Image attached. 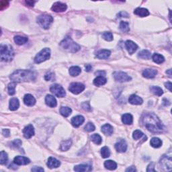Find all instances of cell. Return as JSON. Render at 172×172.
<instances>
[{
	"label": "cell",
	"mask_w": 172,
	"mask_h": 172,
	"mask_svg": "<svg viewBox=\"0 0 172 172\" xmlns=\"http://www.w3.org/2000/svg\"><path fill=\"white\" fill-rule=\"evenodd\" d=\"M142 122L146 129L153 133H161L163 130V125L159 118L153 113H146L142 116Z\"/></svg>",
	"instance_id": "obj_1"
},
{
	"label": "cell",
	"mask_w": 172,
	"mask_h": 172,
	"mask_svg": "<svg viewBox=\"0 0 172 172\" xmlns=\"http://www.w3.org/2000/svg\"><path fill=\"white\" fill-rule=\"evenodd\" d=\"M36 74L30 70H17L10 75V79L15 83L28 82L36 79Z\"/></svg>",
	"instance_id": "obj_2"
},
{
	"label": "cell",
	"mask_w": 172,
	"mask_h": 172,
	"mask_svg": "<svg viewBox=\"0 0 172 172\" xmlns=\"http://www.w3.org/2000/svg\"><path fill=\"white\" fill-rule=\"evenodd\" d=\"M60 46L63 48L64 50H67L70 52H76L79 50L80 46L77 43L74 42L72 39L69 36L64 38L60 43Z\"/></svg>",
	"instance_id": "obj_3"
},
{
	"label": "cell",
	"mask_w": 172,
	"mask_h": 172,
	"mask_svg": "<svg viewBox=\"0 0 172 172\" xmlns=\"http://www.w3.org/2000/svg\"><path fill=\"white\" fill-rule=\"evenodd\" d=\"M0 54H1V59L2 61L9 62L13 59L14 52L10 45L1 44L0 46Z\"/></svg>",
	"instance_id": "obj_4"
},
{
	"label": "cell",
	"mask_w": 172,
	"mask_h": 172,
	"mask_svg": "<svg viewBox=\"0 0 172 172\" xmlns=\"http://www.w3.org/2000/svg\"><path fill=\"white\" fill-rule=\"evenodd\" d=\"M37 22L41 27L44 29H48L49 28L50 24L53 22V18L51 15L43 14L38 16L36 19Z\"/></svg>",
	"instance_id": "obj_5"
},
{
	"label": "cell",
	"mask_w": 172,
	"mask_h": 172,
	"mask_svg": "<svg viewBox=\"0 0 172 172\" xmlns=\"http://www.w3.org/2000/svg\"><path fill=\"white\" fill-rule=\"evenodd\" d=\"M50 50L48 48H43L41 50L38 54H36L34 58V62L37 64L41 63V62L45 61L50 58Z\"/></svg>",
	"instance_id": "obj_6"
},
{
	"label": "cell",
	"mask_w": 172,
	"mask_h": 172,
	"mask_svg": "<svg viewBox=\"0 0 172 172\" xmlns=\"http://www.w3.org/2000/svg\"><path fill=\"white\" fill-rule=\"evenodd\" d=\"M50 91L58 97H63L65 96L66 92L61 85L58 84H54L50 88Z\"/></svg>",
	"instance_id": "obj_7"
},
{
	"label": "cell",
	"mask_w": 172,
	"mask_h": 172,
	"mask_svg": "<svg viewBox=\"0 0 172 172\" xmlns=\"http://www.w3.org/2000/svg\"><path fill=\"white\" fill-rule=\"evenodd\" d=\"M85 89V85L81 83H72L69 87V90L74 94H79Z\"/></svg>",
	"instance_id": "obj_8"
},
{
	"label": "cell",
	"mask_w": 172,
	"mask_h": 172,
	"mask_svg": "<svg viewBox=\"0 0 172 172\" xmlns=\"http://www.w3.org/2000/svg\"><path fill=\"white\" fill-rule=\"evenodd\" d=\"M114 77L116 81L118 82H126L129 81L131 80V77L130 76L127 75L126 73L122 71L115 72L114 73Z\"/></svg>",
	"instance_id": "obj_9"
},
{
	"label": "cell",
	"mask_w": 172,
	"mask_h": 172,
	"mask_svg": "<svg viewBox=\"0 0 172 172\" xmlns=\"http://www.w3.org/2000/svg\"><path fill=\"white\" fill-rule=\"evenodd\" d=\"M67 8V5L65 3H61V2H56L54 3L51 7V9L53 11L55 12H63V11H66V9Z\"/></svg>",
	"instance_id": "obj_10"
},
{
	"label": "cell",
	"mask_w": 172,
	"mask_h": 172,
	"mask_svg": "<svg viewBox=\"0 0 172 172\" xmlns=\"http://www.w3.org/2000/svg\"><path fill=\"white\" fill-rule=\"evenodd\" d=\"M13 163L17 165H26L30 163V160L23 156H17L14 158Z\"/></svg>",
	"instance_id": "obj_11"
},
{
	"label": "cell",
	"mask_w": 172,
	"mask_h": 172,
	"mask_svg": "<svg viewBox=\"0 0 172 172\" xmlns=\"http://www.w3.org/2000/svg\"><path fill=\"white\" fill-rule=\"evenodd\" d=\"M125 46H126V49L129 52V54H133L134 52H136V50H137L138 48L137 44L131 40H127L126 42H125Z\"/></svg>",
	"instance_id": "obj_12"
},
{
	"label": "cell",
	"mask_w": 172,
	"mask_h": 172,
	"mask_svg": "<svg viewBox=\"0 0 172 172\" xmlns=\"http://www.w3.org/2000/svg\"><path fill=\"white\" fill-rule=\"evenodd\" d=\"M115 148L119 153H124L127 149V144L124 140L121 139L115 144Z\"/></svg>",
	"instance_id": "obj_13"
},
{
	"label": "cell",
	"mask_w": 172,
	"mask_h": 172,
	"mask_svg": "<svg viewBox=\"0 0 172 172\" xmlns=\"http://www.w3.org/2000/svg\"><path fill=\"white\" fill-rule=\"evenodd\" d=\"M24 136L26 138H30L34 134V129L32 124H29L23 130Z\"/></svg>",
	"instance_id": "obj_14"
},
{
	"label": "cell",
	"mask_w": 172,
	"mask_h": 172,
	"mask_svg": "<svg viewBox=\"0 0 172 172\" xmlns=\"http://www.w3.org/2000/svg\"><path fill=\"white\" fill-rule=\"evenodd\" d=\"M161 165L163 166L162 167H165V170H171V157H162L160 161Z\"/></svg>",
	"instance_id": "obj_15"
},
{
	"label": "cell",
	"mask_w": 172,
	"mask_h": 172,
	"mask_svg": "<svg viewBox=\"0 0 172 172\" xmlns=\"http://www.w3.org/2000/svg\"><path fill=\"white\" fill-rule=\"evenodd\" d=\"M157 74V70L153 69H144L143 72H142V75H143V77L147 78V79H152V78H154Z\"/></svg>",
	"instance_id": "obj_16"
},
{
	"label": "cell",
	"mask_w": 172,
	"mask_h": 172,
	"mask_svg": "<svg viewBox=\"0 0 172 172\" xmlns=\"http://www.w3.org/2000/svg\"><path fill=\"white\" fill-rule=\"evenodd\" d=\"M128 101L129 103H131V104L133 105H140L142 104V102H143V100L141 97L138 96L135 94H132L129 97L128 99Z\"/></svg>",
	"instance_id": "obj_17"
},
{
	"label": "cell",
	"mask_w": 172,
	"mask_h": 172,
	"mask_svg": "<svg viewBox=\"0 0 172 172\" xmlns=\"http://www.w3.org/2000/svg\"><path fill=\"white\" fill-rule=\"evenodd\" d=\"M85 121V118L82 116H77L71 119V124L74 127H79L83 124Z\"/></svg>",
	"instance_id": "obj_18"
},
{
	"label": "cell",
	"mask_w": 172,
	"mask_h": 172,
	"mask_svg": "<svg viewBox=\"0 0 172 172\" xmlns=\"http://www.w3.org/2000/svg\"><path fill=\"white\" fill-rule=\"evenodd\" d=\"M45 102H46V104L50 108L56 107V104H57L55 97L52 95H46L45 98Z\"/></svg>",
	"instance_id": "obj_19"
},
{
	"label": "cell",
	"mask_w": 172,
	"mask_h": 172,
	"mask_svg": "<svg viewBox=\"0 0 172 172\" xmlns=\"http://www.w3.org/2000/svg\"><path fill=\"white\" fill-rule=\"evenodd\" d=\"M110 54L111 52L109 50L102 49L99 50V51L97 52L96 56L97 58H99V59H105V58H108L109 56H110Z\"/></svg>",
	"instance_id": "obj_20"
},
{
	"label": "cell",
	"mask_w": 172,
	"mask_h": 172,
	"mask_svg": "<svg viewBox=\"0 0 172 172\" xmlns=\"http://www.w3.org/2000/svg\"><path fill=\"white\" fill-rule=\"evenodd\" d=\"M60 162L55 158L50 157L48 158L47 161V165L49 168H57L60 166Z\"/></svg>",
	"instance_id": "obj_21"
},
{
	"label": "cell",
	"mask_w": 172,
	"mask_h": 172,
	"mask_svg": "<svg viewBox=\"0 0 172 172\" xmlns=\"http://www.w3.org/2000/svg\"><path fill=\"white\" fill-rule=\"evenodd\" d=\"M24 102L28 106H32L36 103V99L31 94H26L24 97Z\"/></svg>",
	"instance_id": "obj_22"
},
{
	"label": "cell",
	"mask_w": 172,
	"mask_h": 172,
	"mask_svg": "<svg viewBox=\"0 0 172 172\" xmlns=\"http://www.w3.org/2000/svg\"><path fill=\"white\" fill-rule=\"evenodd\" d=\"M101 132L105 135L111 136L114 132L113 127L109 124H105L101 127Z\"/></svg>",
	"instance_id": "obj_23"
},
{
	"label": "cell",
	"mask_w": 172,
	"mask_h": 172,
	"mask_svg": "<svg viewBox=\"0 0 172 172\" xmlns=\"http://www.w3.org/2000/svg\"><path fill=\"white\" fill-rule=\"evenodd\" d=\"M92 168L90 165H85V164H81V165H78L75 166L74 170L78 172H83V171H90Z\"/></svg>",
	"instance_id": "obj_24"
},
{
	"label": "cell",
	"mask_w": 172,
	"mask_h": 172,
	"mask_svg": "<svg viewBox=\"0 0 172 172\" xmlns=\"http://www.w3.org/2000/svg\"><path fill=\"white\" fill-rule=\"evenodd\" d=\"M19 106V100L15 97H13L9 100V110L11 111H15L18 109Z\"/></svg>",
	"instance_id": "obj_25"
},
{
	"label": "cell",
	"mask_w": 172,
	"mask_h": 172,
	"mask_svg": "<svg viewBox=\"0 0 172 172\" xmlns=\"http://www.w3.org/2000/svg\"><path fill=\"white\" fill-rule=\"evenodd\" d=\"M134 14L138 15L140 17H146L148 16L149 15V11L147 9L142 8V7H138V8L135 9V10L134 11Z\"/></svg>",
	"instance_id": "obj_26"
},
{
	"label": "cell",
	"mask_w": 172,
	"mask_h": 172,
	"mask_svg": "<svg viewBox=\"0 0 172 172\" xmlns=\"http://www.w3.org/2000/svg\"><path fill=\"white\" fill-rule=\"evenodd\" d=\"M107 79L103 76H97L95 79L93 80V84L96 86L103 85L106 83Z\"/></svg>",
	"instance_id": "obj_27"
},
{
	"label": "cell",
	"mask_w": 172,
	"mask_h": 172,
	"mask_svg": "<svg viewBox=\"0 0 172 172\" xmlns=\"http://www.w3.org/2000/svg\"><path fill=\"white\" fill-rule=\"evenodd\" d=\"M122 121L124 124L130 125L133 122V118L132 116L130 114H124L122 116Z\"/></svg>",
	"instance_id": "obj_28"
},
{
	"label": "cell",
	"mask_w": 172,
	"mask_h": 172,
	"mask_svg": "<svg viewBox=\"0 0 172 172\" xmlns=\"http://www.w3.org/2000/svg\"><path fill=\"white\" fill-rule=\"evenodd\" d=\"M72 144V141L71 140H64L61 142L60 144V149L62 150V151H66V150H69L70 147H71Z\"/></svg>",
	"instance_id": "obj_29"
},
{
	"label": "cell",
	"mask_w": 172,
	"mask_h": 172,
	"mask_svg": "<svg viewBox=\"0 0 172 172\" xmlns=\"http://www.w3.org/2000/svg\"><path fill=\"white\" fill-rule=\"evenodd\" d=\"M104 166L106 169L109 170H114L117 168V164L115 161L112 160H108L104 163Z\"/></svg>",
	"instance_id": "obj_30"
},
{
	"label": "cell",
	"mask_w": 172,
	"mask_h": 172,
	"mask_svg": "<svg viewBox=\"0 0 172 172\" xmlns=\"http://www.w3.org/2000/svg\"><path fill=\"white\" fill-rule=\"evenodd\" d=\"M81 68L79 67H77V66H73V67H70L69 69L70 75L73 76V77H76V76L79 75L81 73Z\"/></svg>",
	"instance_id": "obj_31"
},
{
	"label": "cell",
	"mask_w": 172,
	"mask_h": 172,
	"mask_svg": "<svg viewBox=\"0 0 172 172\" xmlns=\"http://www.w3.org/2000/svg\"><path fill=\"white\" fill-rule=\"evenodd\" d=\"M150 144L154 148H159L162 145V141L159 138L153 137L150 139Z\"/></svg>",
	"instance_id": "obj_32"
},
{
	"label": "cell",
	"mask_w": 172,
	"mask_h": 172,
	"mask_svg": "<svg viewBox=\"0 0 172 172\" xmlns=\"http://www.w3.org/2000/svg\"><path fill=\"white\" fill-rule=\"evenodd\" d=\"M28 41V38L24 36H16L14 37V42L16 43L18 45H22V44H25Z\"/></svg>",
	"instance_id": "obj_33"
},
{
	"label": "cell",
	"mask_w": 172,
	"mask_h": 172,
	"mask_svg": "<svg viewBox=\"0 0 172 172\" xmlns=\"http://www.w3.org/2000/svg\"><path fill=\"white\" fill-rule=\"evenodd\" d=\"M152 58H153V61L157 64L163 63L164 60H165V58L161 54H159L158 53L153 54V55L152 56Z\"/></svg>",
	"instance_id": "obj_34"
},
{
	"label": "cell",
	"mask_w": 172,
	"mask_h": 172,
	"mask_svg": "<svg viewBox=\"0 0 172 172\" xmlns=\"http://www.w3.org/2000/svg\"><path fill=\"white\" fill-rule=\"evenodd\" d=\"M150 90L153 94L158 95V96H161L163 93V91L162 90V89L161 87H158V86H151V87H150Z\"/></svg>",
	"instance_id": "obj_35"
},
{
	"label": "cell",
	"mask_w": 172,
	"mask_h": 172,
	"mask_svg": "<svg viewBox=\"0 0 172 172\" xmlns=\"http://www.w3.org/2000/svg\"><path fill=\"white\" fill-rule=\"evenodd\" d=\"M138 56L140 58H142V59H150L151 54L148 50H143L138 54Z\"/></svg>",
	"instance_id": "obj_36"
},
{
	"label": "cell",
	"mask_w": 172,
	"mask_h": 172,
	"mask_svg": "<svg viewBox=\"0 0 172 172\" xmlns=\"http://www.w3.org/2000/svg\"><path fill=\"white\" fill-rule=\"evenodd\" d=\"M71 109L69 107H61L60 109V113L64 117H68L71 114Z\"/></svg>",
	"instance_id": "obj_37"
},
{
	"label": "cell",
	"mask_w": 172,
	"mask_h": 172,
	"mask_svg": "<svg viewBox=\"0 0 172 172\" xmlns=\"http://www.w3.org/2000/svg\"><path fill=\"white\" fill-rule=\"evenodd\" d=\"M15 85H16V83L13 81L8 84L7 89H8V93L10 95H13L15 93Z\"/></svg>",
	"instance_id": "obj_38"
},
{
	"label": "cell",
	"mask_w": 172,
	"mask_h": 172,
	"mask_svg": "<svg viewBox=\"0 0 172 172\" xmlns=\"http://www.w3.org/2000/svg\"><path fill=\"white\" fill-rule=\"evenodd\" d=\"M90 138H91V141L93 142L95 144H100L101 143V141H102L101 137L98 134H93L91 136Z\"/></svg>",
	"instance_id": "obj_39"
},
{
	"label": "cell",
	"mask_w": 172,
	"mask_h": 172,
	"mask_svg": "<svg viewBox=\"0 0 172 172\" xmlns=\"http://www.w3.org/2000/svg\"><path fill=\"white\" fill-rule=\"evenodd\" d=\"M7 159H8L7 154L3 150L1 151V153H0V163H1V165H4L6 163Z\"/></svg>",
	"instance_id": "obj_40"
},
{
	"label": "cell",
	"mask_w": 172,
	"mask_h": 172,
	"mask_svg": "<svg viewBox=\"0 0 172 172\" xmlns=\"http://www.w3.org/2000/svg\"><path fill=\"white\" fill-rule=\"evenodd\" d=\"M120 29L123 32H128L130 30L129 28V24L126 22H121L120 24Z\"/></svg>",
	"instance_id": "obj_41"
},
{
	"label": "cell",
	"mask_w": 172,
	"mask_h": 172,
	"mask_svg": "<svg viewBox=\"0 0 172 172\" xmlns=\"http://www.w3.org/2000/svg\"><path fill=\"white\" fill-rule=\"evenodd\" d=\"M101 155L103 158H108L110 157V151L107 146H103L101 149Z\"/></svg>",
	"instance_id": "obj_42"
},
{
	"label": "cell",
	"mask_w": 172,
	"mask_h": 172,
	"mask_svg": "<svg viewBox=\"0 0 172 172\" xmlns=\"http://www.w3.org/2000/svg\"><path fill=\"white\" fill-rule=\"evenodd\" d=\"M143 136H144V134L139 130H134L133 132V134H132V137H133L134 140H138L139 138L142 137Z\"/></svg>",
	"instance_id": "obj_43"
},
{
	"label": "cell",
	"mask_w": 172,
	"mask_h": 172,
	"mask_svg": "<svg viewBox=\"0 0 172 172\" xmlns=\"http://www.w3.org/2000/svg\"><path fill=\"white\" fill-rule=\"evenodd\" d=\"M102 38L106 41H112L113 40V35L110 32H105L102 34Z\"/></svg>",
	"instance_id": "obj_44"
},
{
	"label": "cell",
	"mask_w": 172,
	"mask_h": 172,
	"mask_svg": "<svg viewBox=\"0 0 172 172\" xmlns=\"http://www.w3.org/2000/svg\"><path fill=\"white\" fill-rule=\"evenodd\" d=\"M85 130H86L87 132H93L95 130V126L93 125V123L91 122H88L87 124L85 125Z\"/></svg>",
	"instance_id": "obj_45"
},
{
	"label": "cell",
	"mask_w": 172,
	"mask_h": 172,
	"mask_svg": "<svg viewBox=\"0 0 172 172\" xmlns=\"http://www.w3.org/2000/svg\"><path fill=\"white\" fill-rule=\"evenodd\" d=\"M11 146H13V147L14 148H18L19 147V146H21L22 144V141L19 139H16V140H14L13 141L11 142Z\"/></svg>",
	"instance_id": "obj_46"
},
{
	"label": "cell",
	"mask_w": 172,
	"mask_h": 172,
	"mask_svg": "<svg viewBox=\"0 0 172 172\" xmlns=\"http://www.w3.org/2000/svg\"><path fill=\"white\" fill-rule=\"evenodd\" d=\"M8 5H9L8 1H1V2H0V9H1V10H3L4 8H6Z\"/></svg>",
	"instance_id": "obj_47"
},
{
	"label": "cell",
	"mask_w": 172,
	"mask_h": 172,
	"mask_svg": "<svg viewBox=\"0 0 172 172\" xmlns=\"http://www.w3.org/2000/svg\"><path fill=\"white\" fill-rule=\"evenodd\" d=\"M82 108L84 109V110L86 111H91V108L89 105V102H84L82 103Z\"/></svg>",
	"instance_id": "obj_48"
},
{
	"label": "cell",
	"mask_w": 172,
	"mask_h": 172,
	"mask_svg": "<svg viewBox=\"0 0 172 172\" xmlns=\"http://www.w3.org/2000/svg\"><path fill=\"white\" fill-rule=\"evenodd\" d=\"M53 75L54 74L51 73V72H48V73H46L45 76H44V79L46 81H50L52 79V77H53Z\"/></svg>",
	"instance_id": "obj_49"
},
{
	"label": "cell",
	"mask_w": 172,
	"mask_h": 172,
	"mask_svg": "<svg viewBox=\"0 0 172 172\" xmlns=\"http://www.w3.org/2000/svg\"><path fill=\"white\" fill-rule=\"evenodd\" d=\"M146 171H155V166H154L153 163H151L148 165L147 169H146Z\"/></svg>",
	"instance_id": "obj_50"
},
{
	"label": "cell",
	"mask_w": 172,
	"mask_h": 172,
	"mask_svg": "<svg viewBox=\"0 0 172 172\" xmlns=\"http://www.w3.org/2000/svg\"><path fill=\"white\" fill-rule=\"evenodd\" d=\"M32 171L42 172V171H44V169L40 167H34L33 168H32Z\"/></svg>",
	"instance_id": "obj_51"
},
{
	"label": "cell",
	"mask_w": 172,
	"mask_h": 172,
	"mask_svg": "<svg viewBox=\"0 0 172 172\" xmlns=\"http://www.w3.org/2000/svg\"><path fill=\"white\" fill-rule=\"evenodd\" d=\"M9 133H10V132H9V129H3L2 130V134L3 135L5 136V137H8L9 136Z\"/></svg>",
	"instance_id": "obj_52"
},
{
	"label": "cell",
	"mask_w": 172,
	"mask_h": 172,
	"mask_svg": "<svg viewBox=\"0 0 172 172\" xmlns=\"http://www.w3.org/2000/svg\"><path fill=\"white\" fill-rule=\"evenodd\" d=\"M118 17H128V14L125 11H121L118 14Z\"/></svg>",
	"instance_id": "obj_53"
},
{
	"label": "cell",
	"mask_w": 172,
	"mask_h": 172,
	"mask_svg": "<svg viewBox=\"0 0 172 172\" xmlns=\"http://www.w3.org/2000/svg\"><path fill=\"white\" fill-rule=\"evenodd\" d=\"M85 71L89 72L91 71V69H92V66L89 64H87L85 65Z\"/></svg>",
	"instance_id": "obj_54"
},
{
	"label": "cell",
	"mask_w": 172,
	"mask_h": 172,
	"mask_svg": "<svg viewBox=\"0 0 172 172\" xmlns=\"http://www.w3.org/2000/svg\"><path fill=\"white\" fill-rule=\"evenodd\" d=\"M136 168L134 167V166H131V167H129L128 168H127V169H126V172H134L136 171Z\"/></svg>",
	"instance_id": "obj_55"
},
{
	"label": "cell",
	"mask_w": 172,
	"mask_h": 172,
	"mask_svg": "<svg viewBox=\"0 0 172 172\" xmlns=\"http://www.w3.org/2000/svg\"><path fill=\"white\" fill-rule=\"evenodd\" d=\"M165 85L166 88L169 89L170 91H171V86H172V85H171V82H167V83H165Z\"/></svg>",
	"instance_id": "obj_56"
},
{
	"label": "cell",
	"mask_w": 172,
	"mask_h": 172,
	"mask_svg": "<svg viewBox=\"0 0 172 172\" xmlns=\"http://www.w3.org/2000/svg\"><path fill=\"white\" fill-rule=\"evenodd\" d=\"M95 75H98V76H103V75H105V73L104 71H99L96 72V73H95Z\"/></svg>",
	"instance_id": "obj_57"
},
{
	"label": "cell",
	"mask_w": 172,
	"mask_h": 172,
	"mask_svg": "<svg viewBox=\"0 0 172 172\" xmlns=\"http://www.w3.org/2000/svg\"><path fill=\"white\" fill-rule=\"evenodd\" d=\"M35 1H26V3L29 6H34Z\"/></svg>",
	"instance_id": "obj_58"
},
{
	"label": "cell",
	"mask_w": 172,
	"mask_h": 172,
	"mask_svg": "<svg viewBox=\"0 0 172 172\" xmlns=\"http://www.w3.org/2000/svg\"><path fill=\"white\" fill-rule=\"evenodd\" d=\"M166 73L169 74V75L170 77H171V69H169V70H168V71H166Z\"/></svg>",
	"instance_id": "obj_59"
}]
</instances>
